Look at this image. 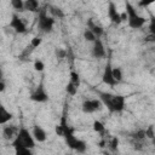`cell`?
Returning a JSON list of instances; mask_svg holds the SVG:
<instances>
[{
    "label": "cell",
    "mask_w": 155,
    "mask_h": 155,
    "mask_svg": "<svg viewBox=\"0 0 155 155\" xmlns=\"http://www.w3.org/2000/svg\"><path fill=\"white\" fill-rule=\"evenodd\" d=\"M125 12L127 16V23L132 29H140L147 23V19L143 16H140L130 2H126V11Z\"/></svg>",
    "instance_id": "4"
},
{
    "label": "cell",
    "mask_w": 155,
    "mask_h": 155,
    "mask_svg": "<svg viewBox=\"0 0 155 155\" xmlns=\"http://www.w3.org/2000/svg\"><path fill=\"white\" fill-rule=\"evenodd\" d=\"M34 69H35L36 71H42V70L45 69V64H44V62L36 59V61L34 62Z\"/></svg>",
    "instance_id": "30"
},
{
    "label": "cell",
    "mask_w": 155,
    "mask_h": 155,
    "mask_svg": "<svg viewBox=\"0 0 155 155\" xmlns=\"http://www.w3.org/2000/svg\"><path fill=\"white\" fill-rule=\"evenodd\" d=\"M145 131V138H149V139H154V126L153 125H149L148 128L144 130Z\"/></svg>",
    "instance_id": "28"
},
{
    "label": "cell",
    "mask_w": 155,
    "mask_h": 155,
    "mask_svg": "<svg viewBox=\"0 0 155 155\" xmlns=\"http://www.w3.org/2000/svg\"><path fill=\"white\" fill-rule=\"evenodd\" d=\"M6 90V84L4 82V80L0 81V92H4Z\"/></svg>",
    "instance_id": "33"
},
{
    "label": "cell",
    "mask_w": 155,
    "mask_h": 155,
    "mask_svg": "<svg viewBox=\"0 0 155 155\" xmlns=\"http://www.w3.org/2000/svg\"><path fill=\"white\" fill-rule=\"evenodd\" d=\"M12 147L13 148L24 147V148H28V149H33L35 147V140H34L31 133L29 132V130H27L24 127H21L17 132L16 138L12 140Z\"/></svg>",
    "instance_id": "3"
},
{
    "label": "cell",
    "mask_w": 155,
    "mask_h": 155,
    "mask_svg": "<svg viewBox=\"0 0 155 155\" xmlns=\"http://www.w3.org/2000/svg\"><path fill=\"white\" fill-rule=\"evenodd\" d=\"M33 50H34V48H33L30 45H29V46H27V47H25V50H24V51L18 56V58H19L21 61H27V59L29 58V56H30V53H31V51H33Z\"/></svg>",
    "instance_id": "24"
},
{
    "label": "cell",
    "mask_w": 155,
    "mask_h": 155,
    "mask_svg": "<svg viewBox=\"0 0 155 155\" xmlns=\"http://www.w3.org/2000/svg\"><path fill=\"white\" fill-rule=\"evenodd\" d=\"M10 27H11L16 33H18V34H24V33L27 31V25H25V23H24L23 19H22L18 15H16V13L12 15V18H11V21H10Z\"/></svg>",
    "instance_id": "8"
},
{
    "label": "cell",
    "mask_w": 155,
    "mask_h": 155,
    "mask_svg": "<svg viewBox=\"0 0 155 155\" xmlns=\"http://www.w3.org/2000/svg\"><path fill=\"white\" fill-rule=\"evenodd\" d=\"M50 13H51V17L54 19V18H63L64 17V12L62 8L57 7V6H50Z\"/></svg>",
    "instance_id": "17"
},
{
    "label": "cell",
    "mask_w": 155,
    "mask_h": 155,
    "mask_svg": "<svg viewBox=\"0 0 155 155\" xmlns=\"http://www.w3.org/2000/svg\"><path fill=\"white\" fill-rule=\"evenodd\" d=\"M131 137H132V139L134 142H144V139H145V131L143 128H139L136 132H133Z\"/></svg>",
    "instance_id": "18"
},
{
    "label": "cell",
    "mask_w": 155,
    "mask_h": 155,
    "mask_svg": "<svg viewBox=\"0 0 155 155\" xmlns=\"http://www.w3.org/2000/svg\"><path fill=\"white\" fill-rule=\"evenodd\" d=\"M111 69H113V67H111L110 62H108V63H107V65L104 67V70H103L102 81H103L105 85L114 87L115 85H117V82H116V80H115V79H114V76H113V71H111Z\"/></svg>",
    "instance_id": "9"
},
{
    "label": "cell",
    "mask_w": 155,
    "mask_h": 155,
    "mask_svg": "<svg viewBox=\"0 0 155 155\" xmlns=\"http://www.w3.org/2000/svg\"><path fill=\"white\" fill-rule=\"evenodd\" d=\"M65 92L69 94V96H75L78 93V87H75L71 82H68L65 85Z\"/></svg>",
    "instance_id": "27"
},
{
    "label": "cell",
    "mask_w": 155,
    "mask_h": 155,
    "mask_svg": "<svg viewBox=\"0 0 155 155\" xmlns=\"http://www.w3.org/2000/svg\"><path fill=\"white\" fill-rule=\"evenodd\" d=\"M41 39L39 38V36H35V38H33L31 39V41H30V46L33 47V48H35V47H39L40 45H41Z\"/></svg>",
    "instance_id": "31"
},
{
    "label": "cell",
    "mask_w": 155,
    "mask_h": 155,
    "mask_svg": "<svg viewBox=\"0 0 155 155\" xmlns=\"http://www.w3.org/2000/svg\"><path fill=\"white\" fill-rule=\"evenodd\" d=\"M54 54H56L57 58H61V59H62V58H65V57H67L68 52H67V50H64V48H56Z\"/></svg>",
    "instance_id": "29"
},
{
    "label": "cell",
    "mask_w": 155,
    "mask_h": 155,
    "mask_svg": "<svg viewBox=\"0 0 155 155\" xmlns=\"http://www.w3.org/2000/svg\"><path fill=\"white\" fill-rule=\"evenodd\" d=\"M69 82H71L75 87H78V88H79V86H80V84H81L80 75H79L76 71L71 70V71H70V81H69Z\"/></svg>",
    "instance_id": "19"
},
{
    "label": "cell",
    "mask_w": 155,
    "mask_h": 155,
    "mask_svg": "<svg viewBox=\"0 0 155 155\" xmlns=\"http://www.w3.org/2000/svg\"><path fill=\"white\" fill-rule=\"evenodd\" d=\"M15 149V155H34L31 149L24 148V147H16Z\"/></svg>",
    "instance_id": "20"
},
{
    "label": "cell",
    "mask_w": 155,
    "mask_h": 155,
    "mask_svg": "<svg viewBox=\"0 0 155 155\" xmlns=\"http://www.w3.org/2000/svg\"><path fill=\"white\" fill-rule=\"evenodd\" d=\"M12 117H13L12 113L8 111L7 108H6L2 103H0V126L7 124Z\"/></svg>",
    "instance_id": "14"
},
{
    "label": "cell",
    "mask_w": 155,
    "mask_h": 155,
    "mask_svg": "<svg viewBox=\"0 0 155 155\" xmlns=\"http://www.w3.org/2000/svg\"><path fill=\"white\" fill-rule=\"evenodd\" d=\"M87 29H90L97 39H101V36L104 34V29H103L101 25H98V24L93 23V21H92V19H90V21L87 22Z\"/></svg>",
    "instance_id": "15"
},
{
    "label": "cell",
    "mask_w": 155,
    "mask_h": 155,
    "mask_svg": "<svg viewBox=\"0 0 155 155\" xmlns=\"http://www.w3.org/2000/svg\"><path fill=\"white\" fill-rule=\"evenodd\" d=\"M91 54L92 57L97 58V59H101V58H104L107 52H105V47L102 42L101 39H97L94 42H93V46L91 48Z\"/></svg>",
    "instance_id": "10"
},
{
    "label": "cell",
    "mask_w": 155,
    "mask_h": 155,
    "mask_svg": "<svg viewBox=\"0 0 155 155\" xmlns=\"http://www.w3.org/2000/svg\"><path fill=\"white\" fill-rule=\"evenodd\" d=\"M108 17H109V19H110V22L111 23H114V24H120L122 21H121V16H120V12L116 10V6H115V4L114 2H109V5H108Z\"/></svg>",
    "instance_id": "11"
},
{
    "label": "cell",
    "mask_w": 155,
    "mask_h": 155,
    "mask_svg": "<svg viewBox=\"0 0 155 155\" xmlns=\"http://www.w3.org/2000/svg\"><path fill=\"white\" fill-rule=\"evenodd\" d=\"M61 125L63 126V138H64L67 145L70 149H73L76 153H79V154L86 153V150H87L86 142L82 140V139H80V138H78V137H75L74 128H71L70 126H68V124L65 121V117H62L61 119Z\"/></svg>",
    "instance_id": "1"
},
{
    "label": "cell",
    "mask_w": 155,
    "mask_h": 155,
    "mask_svg": "<svg viewBox=\"0 0 155 155\" xmlns=\"http://www.w3.org/2000/svg\"><path fill=\"white\" fill-rule=\"evenodd\" d=\"M0 155H1V154H0Z\"/></svg>",
    "instance_id": "35"
},
{
    "label": "cell",
    "mask_w": 155,
    "mask_h": 155,
    "mask_svg": "<svg viewBox=\"0 0 155 155\" xmlns=\"http://www.w3.org/2000/svg\"><path fill=\"white\" fill-rule=\"evenodd\" d=\"M11 6L16 10V11H24V1L22 0H11Z\"/></svg>",
    "instance_id": "23"
},
{
    "label": "cell",
    "mask_w": 155,
    "mask_h": 155,
    "mask_svg": "<svg viewBox=\"0 0 155 155\" xmlns=\"http://www.w3.org/2000/svg\"><path fill=\"white\" fill-rule=\"evenodd\" d=\"M54 25V19L47 15L46 10L39 11V18H38V28L42 33H51Z\"/></svg>",
    "instance_id": "5"
},
{
    "label": "cell",
    "mask_w": 155,
    "mask_h": 155,
    "mask_svg": "<svg viewBox=\"0 0 155 155\" xmlns=\"http://www.w3.org/2000/svg\"><path fill=\"white\" fill-rule=\"evenodd\" d=\"M99 101L108 108L110 113H121L125 109V97L122 94H113L109 92H99Z\"/></svg>",
    "instance_id": "2"
},
{
    "label": "cell",
    "mask_w": 155,
    "mask_h": 155,
    "mask_svg": "<svg viewBox=\"0 0 155 155\" xmlns=\"http://www.w3.org/2000/svg\"><path fill=\"white\" fill-rule=\"evenodd\" d=\"M102 102L97 98H92V99H86L82 102V105H81V109L85 114H92L97 110H99L102 108Z\"/></svg>",
    "instance_id": "6"
},
{
    "label": "cell",
    "mask_w": 155,
    "mask_h": 155,
    "mask_svg": "<svg viewBox=\"0 0 155 155\" xmlns=\"http://www.w3.org/2000/svg\"><path fill=\"white\" fill-rule=\"evenodd\" d=\"M108 148L111 151H117V148H119V138L117 137H113L110 139V142L108 143Z\"/></svg>",
    "instance_id": "26"
},
{
    "label": "cell",
    "mask_w": 155,
    "mask_h": 155,
    "mask_svg": "<svg viewBox=\"0 0 155 155\" xmlns=\"http://www.w3.org/2000/svg\"><path fill=\"white\" fill-rule=\"evenodd\" d=\"M155 41V34H148L145 36V42H154Z\"/></svg>",
    "instance_id": "32"
},
{
    "label": "cell",
    "mask_w": 155,
    "mask_h": 155,
    "mask_svg": "<svg viewBox=\"0 0 155 155\" xmlns=\"http://www.w3.org/2000/svg\"><path fill=\"white\" fill-rule=\"evenodd\" d=\"M30 99L33 102H38V103H44L48 101V94L44 87V85H39L31 93H30Z\"/></svg>",
    "instance_id": "7"
},
{
    "label": "cell",
    "mask_w": 155,
    "mask_h": 155,
    "mask_svg": "<svg viewBox=\"0 0 155 155\" xmlns=\"http://www.w3.org/2000/svg\"><path fill=\"white\" fill-rule=\"evenodd\" d=\"M31 136H33L34 140L39 142V143H44L47 139V134H46L45 130L39 125H34L33 131H31Z\"/></svg>",
    "instance_id": "12"
},
{
    "label": "cell",
    "mask_w": 155,
    "mask_h": 155,
    "mask_svg": "<svg viewBox=\"0 0 155 155\" xmlns=\"http://www.w3.org/2000/svg\"><path fill=\"white\" fill-rule=\"evenodd\" d=\"M40 5L39 1L36 0H27L24 1V11H29V12H39L40 10Z\"/></svg>",
    "instance_id": "16"
},
{
    "label": "cell",
    "mask_w": 155,
    "mask_h": 155,
    "mask_svg": "<svg viewBox=\"0 0 155 155\" xmlns=\"http://www.w3.org/2000/svg\"><path fill=\"white\" fill-rule=\"evenodd\" d=\"M2 78H4V71H2L1 69H0V81L2 80Z\"/></svg>",
    "instance_id": "34"
},
{
    "label": "cell",
    "mask_w": 155,
    "mask_h": 155,
    "mask_svg": "<svg viewBox=\"0 0 155 155\" xmlns=\"http://www.w3.org/2000/svg\"><path fill=\"white\" fill-rule=\"evenodd\" d=\"M111 71H113V76H114V79H115L116 82L119 84V82L122 80V70H121V68H120V67H113Z\"/></svg>",
    "instance_id": "21"
},
{
    "label": "cell",
    "mask_w": 155,
    "mask_h": 155,
    "mask_svg": "<svg viewBox=\"0 0 155 155\" xmlns=\"http://www.w3.org/2000/svg\"><path fill=\"white\" fill-rule=\"evenodd\" d=\"M92 126H93L94 132H97V133L103 134V133L105 132V127H104V125H103L101 121H98V120H94L93 124H92Z\"/></svg>",
    "instance_id": "22"
},
{
    "label": "cell",
    "mask_w": 155,
    "mask_h": 155,
    "mask_svg": "<svg viewBox=\"0 0 155 155\" xmlns=\"http://www.w3.org/2000/svg\"><path fill=\"white\" fill-rule=\"evenodd\" d=\"M19 128H17L15 125H7L4 127L2 130V137L6 139V140H13L17 136V132H18Z\"/></svg>",
    "instance_id": "13"
},
{
    "label": "cell",
    "mask_w": 155,
    "mask_h": 155,
    "mask_svg": "<svg viewBox=\"0 0 155 155\" xmlns=\"http://www.w3.org/2000/svg\"><path fill=\"white\" fill-rule=\"evenodd\" d=\"M84 39L87 42H94L97 40V38L93 35V33L90 29H85V31H84Z\"/></svg>",
    "instance_id": "25"
}]
</instances>
